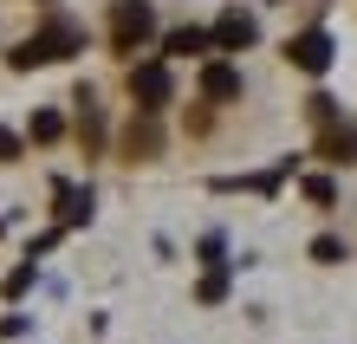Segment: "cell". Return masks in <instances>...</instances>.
I'll return each instance as SVG.
<instances>
[{"label": "cell", "mask_w": 357, "mask_h": 344, "mask_svg": "<svg viewBox=\"0 0 357 344\" xmlns=\"http://www.w3.org/2000/svg\"><path fill=\"white\" fill-rule=\"evenodd\" d=\"M150 33H156V7H150V0H117V7H111V46L123 59H130Z\"/></svg>", "instance_id": "obj_1"}, {"label": "cell", "mask_w": 357, "mask_h": 344, "mask_svg": "<svg viewBox=\"0 0 357 344\" xmlns=\"http://www.w3.org/2000/svg\"><path fill=\"white\" fill-rule=\"evenodd\" d=\"M130 98L137 111H162L169 104V66H130Z\"/></svg>", "instance_id": "obj_2"}, {"label": "cell", "mask_w": 357, "mask_h": 344, "mask_svg": "<svg viewBox=\"0 0 357 344\" xmlns=\"http://www.w3.org/2000/svg\"><path fill=\"white\" fill-rule=\"evenodd\" d=\"M286 59H292L299 72H325V66H331V39H325V33H299V39H286Z\"/></svg>", "instance_id": "obj_3"}, {"label": "cell", "mask_w": 357, "mask_h": 344, "mask_svg": "<svg viewBox=\"0 0 357 344\" xmlns=\"http://www.w3.org/2000/svg\"><path fill=\"white\" fill-rule=\"evenodd\" d=\"M202 98H208V104H234V98H241V72H234V66H208V72H202Z\"/></svg>", "instance_id": "obj_4"}, {"label": "cell", "mask_w": 357, "mask_h": 344, "mask_svg": "<svg viewBox=\"0 0 357 344\" xmlns=\"http://www.w3.org/2000/svg\"><path fill=\"white\" fill-rule=\"evenodd\" d=\"M215 46H221V52H241V46H254V20H247L241 7H234V13H221V27H215Z\"/></svg>", "instance_id": "obj_5"}, {"label": "cell", "mask_w": 357, "mask_h": 344, "mask_svg": "<svg viewBox=\"0 0 357 344\" xmlns=\"http://www.w3.org/2000/svg\"><path fill=\"white\" fill-rule=\"evenodd\" d=\"M208 46H215V39H208L202 27H176L169 39H162V52H169V59H188V52H208Z\"/></svg>", "instance_id": "obj_6"}, {"label": "cell", "mask_w": 357, "mask_h": 344, "mask_svg": "<svg viewBox=\"0 0 357 344\" xmlns=\"http://www.w3.org/2000/svg\"><path fill=\"white\" fill-rule=\"evenodd\" d=\"M325 156H331V163H357V130H351V124L325 137Z\"/></svg>", "instance_id": "obj_7"}, {"label": "cell", "mask_w": 357, "mask_h": 344, "mask_svg": "<svg viewBox=\"0 0 357 344\" xmlns=\"http://www.w3.org/2000/svg\"><path fill=\"white\" fill-rule=\"evenodd\" d=\"M312 260H319V267H338V260H344V247L325 234V241H312Z\"/></svg>", "instance_id": "obj_8"}, {"label": "cell", "mask_w": 357, "mask_h": 344, "mask_svg": "<svg viewBox=\"0 0 357 344\" xmlns=\"http://www.w3.org/2000/svg\"><path fill=\"white\" fill-rule=\"evenodd\" d=\"M59 130H66V124H59V111H39V117H33V137H39V143H52Z\"/></svg>", "instance_id": "obj_9"}, {"label": "cell", "mask_w": 357, "mask_h": 344, "mask_svg": "<svg viewBox=\"0 0 357 344\" xmlns=\"http://www.w3.org/2000/svg\"><path fill=\"white\" fill-rule=\"evenodd\" d=\"M305 195L319 202V208H331V202H338V195H331V182H325V176H312V182H305Z\"/></svg>", "instance_id": "obj_10"}, {"label": "cell", "mask_w": 357, "mask_h": 344, "mask_svg": "<svg viewBox=\"0 0 357 344\" xmlns=\"http://www.w3.org/2000/svg\"><path fill=\"white\" fill-rule=\"evenodd\" d=\"M13 156H20V137H13V130H0V163H13Z\"/></svg>", "instance_id": "obj_11"}]
</instances>
